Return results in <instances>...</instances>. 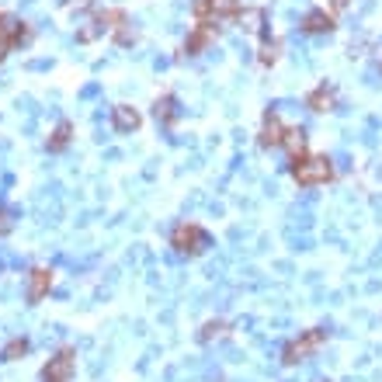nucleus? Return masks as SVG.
Instances as JSON below:
<instances>
[{"label":"nucleus","mask_w":382,"mask_h":382,"mask_svg":"<svg viewBox=\"0 0 382 382\" xmlns=\"http://www.w3.org/2000/svg\"><path fill=\"white\" fill-rule=\"evenodd\" d=\"M292 181L302 184V188L327 184V181H333V164H330L327 157H306V160H295V164H292Z\"/></svg>","instance_id":"1"},{"label":"nucleus","mask_w":382,"mask_h":382,"mask_svg":"<svg viewBox=\"0 0 382 382\" xmlns=\"http://www.w3.org/2000/svg\"><path fill=\"white\" fill-rule=\"evenodd\" d=\"M323 340H327V330H320V327H313V330H302L295 340H288V344H285V351H281V361H285V365H295V361L309 358L313 351H320V347H323Z\"/></svg>","instance_id":"2"},{"label":"nucleus","mask_w":382,"mask_h":382,"mask_svg":"<svg viewBox=\"0 0 382 382\" xmlns=\"http://www.w3.org/2000/svg\"><path fill=\"white\" fill-rule=\"evenodd\" d=\"M171 247H174L177 254H202V250L209 247V233H205L198 223H181V226H174V233H171Z\"/></svg>","instance_id":"3"},{"label":"nucleus","mask_w":382,"mask_h":382,"mask_svg":"<svg viewBox=\"0 0 382 382\" xmlns=\"http://www.w3.org/2000/svg\"><path fill=\"white\" fill-rule=\"evenodd\" d=\"M73 365H77V354L73 347H60L46 368H42V382H73Z\"/></svg>","instance_id":"4"},{"label":"nucleus","mask_w":382,"mask_h":382,"mask_svg":"<svg viewBox=\"0 0 382 382\" xmlns=\"http://www.w3.org/2000/svg\"><path fill=\"white\" fill-rule=\"evenodd\" d=\"M28 39H32L28 21H18V18H4V21H0V63L8 60V53L15 46H25Z\"/></svg>","instance_id":"5"},{"label":"nucleus","mask_w":382,"mask_h":382,"mask_svg":"<svg viewBox=\"0 0 382 382\" xmlns=\"http://www.w3.org/2000/svg\"><path fill=\"white\" fill-rule=\"evenodd\" d=\"M53 278H56L53 268H32L28 271V302H42L53 288Z\"/></svg>","instance_id":"6"},{"label":"nucleus","mask_w":382,"mask_h":382,"mask_svg":"<svg viewBox=\"0 0 382 382\" xmlns=\"http://www.w3.org/2000/svg\"><path fill=\"white\" fill-rule=\"evenodd\" d=\"M285 122L275 115V112H268L264 115V122H261V136H257V143L264 146V150H271V146H281V139H285Z\"/></svg>","instance_id":"7"},{"label":"nucleus","mask_w":382,"mask_h":382,"mask_svg":"<svg viewBox=\"0 0 382 382\" xmlns=\"http://www.w3.org/2000/svg\"><path fill=\"white\" fill-rule=\"evenodd\" d=\"M216 39V28H212V21H195V28H191V35L184 39V53L188 56H198L209 42Z\"/></svg>","instance_id":"8"},{"label":"nucleus","mask_w":382,"mask_h":382,"mask_svg":"<svg viewBox=\"0 0 382 382\" xmlns=\"http://www.w3.org/2000/svg\"><path fill=\"white\" fill-rule=\"evenodd\" d=\"M112 125H115L119 132H136V129L143 125V115H139L132 105H115V108H112Z\"/></svg>","instance_id":"9"},{"label":"nucleus","mask_w":382,"mask_h":382,"mask_svg":"<svg viewBox=\"0 0 382 382\" xmlns=\"http://www.w3.org/2000/svg\"><path fill=\"white\" fill-rule=\"evenodd\" d=\"M333 105H337V91L330 84H320L306 94V108H313V112H333Z\"/></svg>","instance_id":"10"},{"label":"nucleus","mask_w":382,"mask_h":382,"mask_svg":"<svg viewBox=\"0 0 382 382\" xmlns=\"http://www.w3.org/2000/svg\"><path fill=\"white\" fill-rule=\"evenodd\" d=\"M302 32H306V35H323V32H333V15H330V11H323V8L309 11V15L302 18Z\"/></svg>","instance_id":"11"},{"label":"nucleus","mask_w":382,"mask_h":382,"mask_svg":"<svg viewBox=\"0 0 382 382\" xmlns=\"http://www.w3.org/2000/svg\"><path fill=\"white\" fill-rule=\"evenodd\" d=\"M281 146L288 150V157H292V164H295V160H306V132H302L299 125H292V129H285V139H281Z\"/></svg>","instance_id":"12"},{"label":"nucleus","mask_w":382,"mask_h":382,"mask_svg":"<svg viewBox=\"0 0 382 382\" xmlns=\"http://www.w3.org/2000/svg\"><path fill=\"white\" fill-rule=\"evenodd\" d=\"M70 139H73V125L63 119V122L53 129V136L46 139V150H49V153H63V150L70 146Z\"/></svg>","instance_id":"13"},{"label":"nucleus","mask_w":382,"mask_h":382,"mask_svg":"<svg viewBox=\"0 0 382 382\" xmlns=\"http://www.w3.org/2000/svg\"><path fill=\"white\" fill-rule=\"evenodd\" d=\"M105 32H108L105 15H98V18H91V21H87V25L77 32V39H80V42H94V39H98V35H105Z\"/></svg>","instance_id":"14"},{"label":"nucleus","mask_w":382,"mask_h":382,"mask_svg":"<svg viewBox=\"0 0 382 382\" xmlns=\"http://www.w3.org/2000/svg\"><path fill=\"white\" fill-rule=\"evenodd\" d=\"M153 115H157V122H164V125H174V98H171V94L157 98V105H153Z\"/></svg>","instance_id":"15"},{"label":"nucleus","mask_w":382,"mask_h":382,"mask_svg":"<svg viewBox=\"0 0 382 382\" xmlns=\"http://www.w3.org/2000/svg\"><path fill=\"white\" fill-rule=\"evenodd\" d=\"M28 340L25 337H15V340H8V347H4V354H0V358H4V361H18V358H25L28 354Z\"/></svg>","instance_id":"16"},{"label":"nucleus","mask_w":382,"mask_h":382,"mask_svg":"<svg viewBox=\"0 0 382 382\" xmlns=\"http://www.w3.org/2000/svg\"><path fill=\"white\" fill-rule=\"evenodd\" d=\"M240 4L236 0H212V18H236Z\"/></svg>","instance_id":"17"},{"label":"nucleus","mask_w":382,"mask_h":382,"mask_svg":"<svg viewBox=\"0 0 382 382\" xmlns=\"http://www.w3.org/2000/svg\"><path fill=\"white\" fill-rule=\"evenodd\" d=\"M223 330H226V323H223V320H209V323L198 330V340H212V337H219Z\"/></svg>","instance_id":"18"},{"label":"nucleus","mask_w":382,"mask_h":382,"mask_svg":"<svg viewBox=\"0 0 382 382\" xmlns=\"http://www.w3.org/2000/svg\"><path fill=\"white\" fill-rule=\"evenodd\" d=\"M275 60H278V46L271 42V46H264V49H261V63L268 67V63H275Z\"/></svg>","instance_id":"19"},{"label":"nucleus","mask_w":382,"mask_h":382,"mask_svg":"<svg viewBox=\"0 0 382 382\" xmlns=\"http://www.w3.org/2000/svg\"><path fill=\"white\" fill-rule=\"evenodd\" d=\"M8 229H11V216H8L4 209H0V236H4Z\"/></svg>","instance_id":"20"},{"label":"nucleus","mask_w":382,"mask_h":382,"mask_svg":"<svg viewBox=\"0 0 382 382\" xmlns=\"http://www.w3.org/2000/svg\"><path fill=\"white\" fill-rule=\"evenodd\" d=\"M330 8H333V11H344V8H347V0H330Z\"/></svg>","instance_id":"21"},{"label":"nucleus","mask_w":382,"mask_h":382,"mask_svg":"<svg viewBox=\"0 0 382 382\" xmlns=\"http://www.w3.org/2000/svg\"><path fill=\"white\" fill-rule=\"evenodd\" d=\"M73 4H80V8H84V4H87V0H67V8H73Z\"/></svg>","instance_id":"22"}]
</instances>
